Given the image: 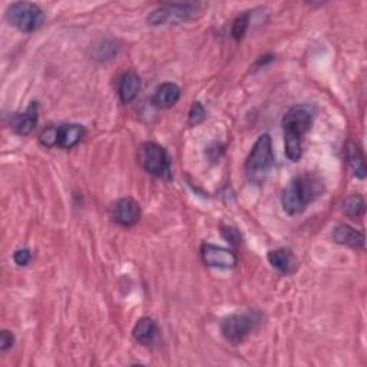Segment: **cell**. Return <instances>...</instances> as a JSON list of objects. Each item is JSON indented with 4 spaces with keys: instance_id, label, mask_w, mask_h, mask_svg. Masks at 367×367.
<instances>
[{
    "instance_id": "cell-14",
    "label": "cell",
    "mask_w": 367,
    "mask_h": 367,
    "mask_svg": "<svg viewBox=\"0 0 367 367\" xmlns=\"http://www.w3.org/2000/svg\"><path fill=\"white\" fill-rule=\"evenodd\" d=\"M85 137V128L78 124H62L58 126V148L72 149Z\"/></svg>"
},
{
    "instance_id": "cell-3",
    "label": "cell",
    "mask_w": 367,
    "mask_h": 367,
    "mask_svg": "<svg viewBox=\"0 0 367 367\" xmlns=\"http://www.w3.org/2000/svg\"><path fill=\"white\" fill-rule=\"evenodd\" d=\"M274 165V152L272 137L269 133H261L257 138L255 144L253 145L246 164H244V173L250 182L260 184L269 174Z\"/></svg>"
},
{
    "instance_id": "cell-1",
    "label": "cell",
    "mask_w": 367,
    "mask_h": 367,
    "mask_svg": "<svg viewBox=\"0 0 367 367\" xmlns=\"http://www.w3.org/2000/svg\"><path fill=\"white\" fill-rule=\"evenodd\" d=\"M314 118V109L310 105H295L283 116L281 126L284 132V152L286 156L298 162L303 155V141L310 131Z\"/></svg>"
},
{
    "instance_id": "cell-5",
    "label": "cell",
    "mask_w": 367,
    "mask_h": 367,
    "mask_svg": "<svg viewBox=\"0 0 367 367\" xmlns=\"http://www.w3.org/2000/svg\"><path fill=\"white\" fill-rule=\"evenodd\" d=\"M260 321L261 316L253 312L231 314L221 321V335L228 343L240 345L255 330Z\"/></svg>"
},
{
    "instance_id": "cell-6",
    "label": "cell",
    "mask_w": 367,
    "mask_h": 367,
    "mask_svg": "<svg viewBox=\"0 0 367 367\" xmlns=\"http://www.w3.org/2000/svg\"><path fill=\"white\" fill-rule=\"evenodd\" d=\"M6 18L12 26L23 33L36 32L45 20L44 11L30 2H15L6 11Z\"/></svg>"
},
{
    "instance_id": "cell-9",
    "label": "cell",
    "mask_w": 367,
    "mask_h": 367,
    "mask_svg": "<svg viewBox=\"0 0 367 367\" xmlns=\"http://www.w3.org/2000/svg\"><path fill=\"white\" fill-rule=\"evenodd\" d=\"M201 258L206 265L213 267V269H224V270L234 269L239 262V258L234 251L208 243L201 246Z\"/></svg>"
},
{
    "instance_id": "cell-15",
    "label": "cell",
    "mask_w": 367,
    "mask_h": 367,
    "mask_svg": "<svg viewBox=\"0 0 367 367\" xmlns=\"http://www.w3.org/2000/svg\"><path fill=\"white\" fill-rule=\"evenodd\" d=\"M141 89V79L137 72L126 71L118 82V96L122 104H131L135 99Z\"/></svg>"
},
{
    "instance_id": "cell-10",
    "label": "cell",
    "mask_w": 367,
    "mask_h": 367,
    "mask_svg": "<svg viewBox=\"0 0 367 367\" xmlns=\"http://www.w3.org/2000/svg\"><path fill=\"white\" fill-rule=\"evenodd\" d=\"M39 118V105L38 102H30L25 112L15 114L11 118V128L20 137H27L36 128Z\"/></svg>"
},
{
    "instance_id": "cell-12",
    "label": "cell",
    "mask_w": 367,
    "mask_h": 367,
    "mask_svg": "<svg viewBox=\"0 0 367 367\" xmlns=\"http://www.w3.org/2000/svg\"><path fill=\"white\" fill-rule=\"evenodd\" d=\"M180 98L181 88L173 82H165L155 89L151 104L158 109H170L180 101Z\"/></svg>"
},
{
    "instance_id": "cell-16",
    "label": "cell",
    "mask_w": 367,
    "mask_h": 367,
    "mask_svg": "<svg viewBox=\"0 0 367 367\" xmlns=\"http://www.w3.org/2000/svg\"><path fill=\"white\" fill-rule=\"evenodd\" d=\"M158 333H159V328H158L155 320H152L151 317H142L137 321L135 326H133L132 336L140 345L151 346L155 343V340L158 338Z\"/></svg>"
},
{
    "instance_id": "cell-13",
    "label": "cell",
    "mask_w": 367,
    "mask_h": 367,
    "mask_svg": "<svg viewBox=\"0 0 367 367\" xmlns=\"http://www.w3.org/2000/svg\"><path fill=\"white\" fill-rule=\"evenodd\" d=\"M333 241L340 244V246H347L350 248L356 250H363L364 248V234L361 231L347 225V224H339L335 227L331 232Z\"/></svg>"
},
{
    "instance_id": "cell-24",
    "label": "cell",
    "mask_w": 367,
    "mask_h": 367,
    "mask_svg": "<svg viewBox=\"0 0 367 367\" xmlns=\"http://www.w3.org/2000/svg\"><path fill=\"white\" fill-rule=\"evenodd\" d=\"M222 234L231 244H236L240 241V234L236 228H225V229H222Z\"/></svg>"
},
{
    "instance_id": "cell-23",
    "label": "cell",
    "mask_w": 367,
    "mask_h": 367,
    "mask_svg": "<svg viewBox=\"0 0 367 367\" xmlns=\"http://www.w3.org/2000/svg\"><path fill=\"white\" fill-rule=\"evenodd\" d=\"M32 260V251L29 248H19L15 251L13 254V261L19 265V267H25Z\"/></svg>"
},
{
    "instance_id": "cell-22",
    "label": "cell",
    "mask_w": 367,
    "mask_h": 367,
    "mask_svg": "<svg viewBox=\"0 0 367 367\" xmlns=\"http://www.w3.org/2000/svg\"><path fill=\"white\" fill-rule=\"evenodd\" d=\"M15 346V335L9 330H2L0 333V350L8 352Z\"/></svg>"
},
{
    "instance_id": "cell-18",
    "label": "cell",
    "mask_w": 367,
    "mask_h": 367,
    "mask_svg": "<svg viewBox=\"0 0 367 367\" xmlns=\"http://www.w3.org/2000/svg\"><path fill=\"white\" fill-rule=\"evenodd\" d=\"M248 25H250V13H244V15H240L234 23H232V38H234L236 41H240L244 38L246 32L248 29Z\"/></svg>"
},
{
    "instance_id": "cell-4",
    "label": "cell",
    "mask_w": 367,
    "mask_h": 367,
    "mask_svg": "<svg viewBox=\"0 0 367 367\" xmlns=\"http://www.w3.org/2000/svg\"><path fill=\"white\" fill-rule=\"evenodd\" d=\"M138 162L152 177L170 180L171 161L166 151L155 142H144L138 149Z\"/></svg>"
},
{
    "instance_id": "cell-2",
    "label": "cell",
    "mask_w": 367,
    "mask_h": 367,
    "mask_svg": "<svg viewBox=\"0 0 367 367\" xmlns=\"http://www.w3.org/2000/svg\"><path fill=\"white\" fill-rule=\"evenodd\" d=\"M323 182L313 174L293 178L281 194V204L288 215H298L323 194Z\"/></svg>"
},
{
    "instance_id": "cell-7",
    "label": "cell",
    "mask_w": 367,
    "mask_h": 367,
    "mask_svg": "<svg viewBox=\"0 0 367 367\" xmlns=\"http://www.w3.org/2000/svg\"><path fill=\"white\" fill-rule=\"evenodd\" d=\"M201 6V4H166L152 11L148 15L147 22L151 26L184 23L194 19Z\"/></svg>"
},
{
    "instance_id": "cell-11",
    "label": "cell",
    "mask_w": 367,
    "mask_h": 367,
    "mask_svg": "<svg viewBox=\"0 0 367 367\" xmlns=\"http://www.w3.org/2000/svg\"><path fill=\"white\" fill-rule=\"evenodd\" d=\"M267 258H269V262L272 264L273 269L281 276H291L297 272L298 262L290 248L280 247L276 250H270L269 254H267Z\"/></svg>"
},
{
    "instance_id": "cell-8",
    "label": "cell",
    "mask_w": 367,
    "mask_h": 367,
    "mask_svg": "<svg viewBox=\"0 0 367 367\" xmlns=\"http://www.w3.org/2000/svg\"><path fill=\"white\" fill-rule=\"evenodd\" d=\"M109 213L114 222L124 228L133 227L141 218V207L135 199L131 196L119 198L118 201L112 204Z\"/></svg>"
},
{
    "instance_id": "cell-20",
    "label": "cell",
    "mask_w": 367,
    "mask_h": 367,
    "mask_svg": "<svg viewBox=\"0 0 367 367\" xmlns=\"http://www.w3.org/2000/svg\"><path fill=\"white\" fill-rule=\"evenodd\" d=\"M349 161H350V165H352V170L354 173V175L360 180H363L366 177V166H364V162H363V158L360 155V152L357 149H353L350 156H349Z\"/></svg>"
},
{
    "instance_id": "cell-17",
    "label": "cell",
    "mask_w": 367,
    "mask_h": 367,
    "mask_svg": "<svg viewBox=\"0 0 367 367\" xmlns=\"http://www.w3.org/2000/svg\"><path fill=\"white\" fill-rule=\"evenodd\" d=\"M366 203L360 194L349 195L343 203V214L349 218H360L364 215Z\"/></svg>"
},
{
    "instance_id": "cell-21",
    "label": "cell",
    "mask_w": 367,
    "mask_h": 367,
    "mask_svg": "<svg viewBox=\"0 0 367 367\" xmlns=\"http://www.w3.org/2000/svg\"><path fill=\"white\" fill-rule=\"evenodd\" d=\"M204 118H206L204 107L199 102H194L191 109H189V114H188V122L191 125H196V124L201 122Z\"/></svg>"
},
{
    "instance_id": "cell-19",
    "label": "cell",
    "mask_w": 367,
    "mask_h": 367,
    "mask_svg": "<svg viewBox=\"0 0 367 367\" xmlns=\"http://www.w3.org/2000/svg\"><path fill=\"white\" fill-rule=\"evenodd\" d=\"M39 142L45 148H55L58 145V126L51 125L45 128L39 135Z\"/></svg>"
}]
</instances>
